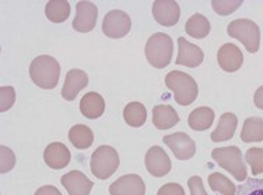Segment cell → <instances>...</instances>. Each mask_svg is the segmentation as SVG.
Here are the masks:
<instances>
[{
  "label": "cell",
  "instance_id": "cell-1",
  "mask_svg": "<svg viewBox=\"0 0 263 195\" xmlns=\"http://www.w3.org/2000/svg\"><path fill=\"white\" fill-rule=\"evenodd\" d=\"M30 77L32 82L42 90H53L59 82L61 66L52 56H38L30 66Z\"/></svg>",
  "mask_w": 263,
  "mask_h": 195
},
{
  "label": "cell",
  "instance_id": "cell-2",
  "mask_svg": "<svg viewBox=\"0 0 263 195\" xmlns=\"http://www.w3.org/2000/svg\"><path fill=\"white\" fill-rule=\"evenodd\" d=\"M165 85L168 86V90L174 92L175 102L181 106L192 105L199 94L196 81L193 80V77L182 71L174 70L168 73L165 77Z\"/></svg>",
  "mask_w": 263,
  "mask_h": 195
},
{
  "label": "cell",
  "instance_id": "cell-3",
  "mask_svg": "<svg viewBox=\"0 0 263 195\" xmlns=\"http://www.w3.org/2000/svg\"><path fill=\"white\" fill-rule=\"evenodd\" d=\"M146 57L147 61L156 67V69H164L170 64L174 53V42L171 36L162 32L153 34L146 44Z\"/></svg>",
  "mask_w": 263,
  "mask_h": 195
},
{
  "label": "cell",
  "instance_id": "cell-4",
  "mask_svg": "<svg viewBox=\"0 0 263 195\" xmlns=\"http://www.w3.org/2000/svg\"><path fill=\"white\" fill-rule=\"evenodd\" d=\"M212 158L220 167H223L235 177V180H247L248 170L242 160V152L238 146H224V148H216L213 149Z\"/></svg>",
  "mask_w": 263,
  "mask_h": 195
},
{
  "label": "cell",
  "instance_id": "cell-5",
  "mask_svg": "<svg viewBox=\"0 0 263 195\" xmlns=\"http://www.w3.org/2000/svg\"><path fill=\"white\" fill-rule=\"evenodd\" d=\"M90 167H91V173L97 179L106 180L119 167V155L112 146H98L96 152L91 155Z\"/></svg>",
  "mask_w": 263,
  "mask_h": 195
},
{
  "label": "cell",
  "instance_id": "cell-6",
  "mask_svg": "<svg viewBox=\"0 0 263 195\" xmlns=\"http://www.w3.org/2000/svg\"><path fill=\"white\" fill-rule=\"evenodd\" d=\"M227 32L231 38L242 42V45L247 48L248 52L251 53L258 52L259 44H260V31L253 21L247 20V18L231 21L228 24Z\"/></svg>",
  "mask_w": 263,
  "mask_h": 195
},
{
  "label": "cell",
  "instance_id": "cell-7",
  "mask_svg": "<svg viewBox=\"0 0 263 195\" xmlns=\"http://www.w3.org/2000/svg\"><path fill=\"white\" fill-rule=\"evenodd\" d=\"M130 17L122 10L109 11L102 21V32L112 39H119L126 36L130 31Z\"/></svg>",
  "mask_w": 263,
  "mask_h": 195
},
{
  "label": "cell",
  "instance_id": "cell-8",
  "mask_svg": "<svg viewBox=\"0 0 263 195\" xmlns=\"http://www.w3.org/2000/svg\"><path fill=\"white\" fill-rule=\"evenodd\" d=\"M164 144L172 150L174 156L179 160H187L196 154V144L195 141L185 133H175V134L165 135Z\"/></svg>",
  "mask_w": 263,
  "mask_h": 195
},
{
  "label": "cell",
  "instance_id": "cell-9",
  "mask_svg": "<svg viewBox=\"0 0 263 195\" xmlns=\"http://www.w3.org/2000/svg\"><path fill=\"white\" fill-rule=\"evenodd\" d=\"M98 9L91 2L81 0L76 5V18L73 20V28L77 32H90L96 28Z\"/></svg>",
  "mask_w": 263,
  "mask_h": 195
},
{
  "label": "cell",
  "instance_id": "cell-10",
  "mask_svg": "<svg viewBox=\"0 0 263 195\" xmlns=\"http://www.w3.org/2000/svg\"><path fill=\"white\" fill-rule=\"evenodd\" d=\"M153 17L160 25L172 27L179 21L181 9L174 0H156L153 3Z\"/></svg>",
  "mask_w": 263,
  "mask_h": 195
},
{
  "label": "cell",
  "instance_id": "cell-11",
  "mask_svg": "<svg viewBox=\"0 0 263 195\" xmlns=\"http://www.w3.org/2000/svg\"><path fill=\"white\" fill-rule=\"evenodd\" d=\"M146 167L154 177H164L171 170V160L161 146H152L146 154Z\"/></svg>",
  "mask_w": 263,
  "mask_h": 195
},
{
  "label": "cell",
  "instance_id": "cell-12",
  "mask_svg": "<svg viewBox=\"0 0 263 195\" xmlns=\"http://www.w3.org/2000/svg\"><path fill=\"white\" fill-rule=\"evenodd\" d=\"M111 195H144L146 185L142 177L137 175H126L114 181L109 187Z\"/></svg>",
  "mask_w": 263,
  "mask_h": 195
},
{
  "label": "cell",
  "instance_id": "cell-13",
  "mask_svg": "<svg viewBox=\"0 0 263 195\" xmlns=\"http://www.w3.org/2000/svg\"><path fill=\"white\" fill-rule=\"evenodd\" d=\"M203 59H204V55H203V50L199 46L193 45L182 36L178 39L177 64L195 69L197 66L202 64Z\"/></svg>",
  "mask_w": 263,
  "mask_h": 195
},
{
  "label": "cell",
  "instance_id": "cell-14",
  "mask_svg": "<svg viewBox=\"0 0 263 195\" xmlns=\"http://www.w3.org/2000/svg\"><path fill=\"white\" fill-rule=\"evenodd\" d=\"M61 183L67 190L69 195H90V191L94 185L84 173L79 170H71L62 176Z\"/></svg>",
  "mask_w": 263,
  "mask_h": 195
},
{
  "label": "cell",
  "instance_id": "cell-15",
  "mask_svg": "<svg viewBox=\"0 0 263 195\" xmlns=\"http://www.w3.org/2000/svg\"><path fill=\"white\" fill-rule=\"evenodd\" d=\"M218 66L227 73H234L241 69L243 63V56L241 49L234 44H226L217 52Z\"/></svg>",
  "mask_w": 263,
  "mask_h": 195
},
{
  "label": "cell",
  "instance_id": "cell-16",
  "mask_svg": "<svg viewBox=\"0 0 263 195\" xmlns=\"http://www.w3.org/2000/svg\"><path fill=\"white\" fill-rule=\"evenodd\" d=\"M88 84V75L83 70L71 69L67 71L65 85L62 88V96L66 100H74L81 90H84Z\"/></svg>",
  "mask_w": 263,
  "mask_h": 195
},
{
  "label": "cell",
  "instance_id": "cell-17",
  "mask_svg": "<svg viewBox=\"0 0 263 195\" xmlns=\"http://www.w3.org/2000/svg\"><path fill=\"white\" fill-rule=\"evenodd\" d=\"M70 150L62 142H52L46 146L44 152V160L51 169L61 170L63 167L69 165L70 162Z\"/></svg>",
  "mask_w": 263,
  "mask_h": 195
},
{
  "label": "cell",
  "instance_id": "cell-18",
  "mask_svg": "<svg viewBox=\"0 0 263 195\" xmlns=\"http://www.w3.org/2000/svg\"><path fill=\"white\" fill-rule=\"evenodd\" d=\"M80 112L86 119L94 120L104 115L105 100L97 92H88L80 100Z\"/></svg>",
  "mask_w": 263,
  "mask_h": 195
},
{
  "label": "cell",
  "instance_id": "cell-19",
  "mask_svg": "<svg viewBox=\"0 0 263 195\" xmlns=\"http://www.w3.org/2000/svg\"><path fill=\"white\" fill-rule=\"evenodd\" d=\"M179 123V116L170 105H158L153 107V124L158 130H170Z\"/></svg>",
  "mask_w": 263,
  "mask_h": 195
},
{
  "label": "cell",
  "instance_id": "cell-20",
  "mask_svg": "<svg viewBox=\"0 0 263 195\" xmlns=\"http://www.w3.org/2000/svg\"><path fill=\"white\" fill-rule=\"evenodd\" d=\"M238 119L234 113H224L220 117L217 128L212 133L213 142H223V141L231 140L237 130Z\"/></svg>",
  "mask_w": 263,
  "mask_h": 195
},
{
  "label": "cell",
  "instance_id": "cell-21",
  "mask_svg": "<svg viewBox=\"0 0 263 195\" xmlns=\"http://www.w3.org/2000/svg\"><path fill=\"white\" fill-rule=\"evenodd\" d=\"M69 141L77 149H87L94 142V134L90 130V127L84 124H76L69 131Z\"/></svg>",
  "mask_w": 263,
  "mask_h": 195
},
{
  "label": "cell",
  "instance_id": "cell-22",
  "mask_svg": "<svg viewBox=\"0 0 263 195\" xmlns=\"http://www.w3.org/2000/svg\"><path fill=\"white\" fill-rule=\"evenodd\" d=\"M214 121V112L210 107H197L189 115L187 123L195 131H204L210 128Z\"/></svg>",
  "mask_w": 263,
  "mask_h": 195
},
{
  "label": "cell",
  "instance_id": "cell-23",
  "mask_svg": "<svg viewBox=\"0 0 263 195\" xmlns=\"http://www.w3.org/2000/svg\"><path fill=\"white\" fill-rule=\"evenodd\" d=\"M241 140L243 142H260L263 141V119L260 117H249L243 121Z\"/></svg>",
  "mask_w": 263,
  "mask_h": 195
},
{
  "label": "cell",
  "instance_id": "cell-24",
  "mask_svg": "<svg viewBox=\"0 0 263 195\" xmlns=\"http://www.w3.org/2000/svg\"><path fill=\"white\" fill-rule=\"evenodd\" d=\"M45 14L52 23H65L70 15V5L66 0H51L46 3Z\"/></svg>",
  "mask_w": 263,
  "mask_h": 195
},
{
  "label": "cell",
  "instance_id": "cell-25",
  "mask_svg": "<svg viewBox=\"0 0 263 195\" xmlns=\"http://www.w3.org/2000/svg\"><path fill=\"white\" fill-rule=\"evenodd\" d=\"M185 31L187 35H191L195 39H203L210 32V23L202 14H193L185 24Z\"/></svg>",
  "mask_w": 263,
  "mask_h": 195
},
{
  "label": "cell",
  "instance_id": "cell-26",
  "mask_svg": "<svg viewBox=\"0 0 263 195\" xmlns=\"http://www.w3.org/2000/svg\"><path fill=\"white\" fill-rule=\"evenodd\" d=\"M123 119L130 127H142L147 119L146 107L140 102H130L123 109Z\"/></svg>",
  "mask_w": 263,
  "mask_h": 195
},
{
  "label": "cell",
  "instance_id": "cell-27",
  "mask_svg": "<svg viewBox=\"0 0 263 195\" xmlns=\"http://www.w3.org/2000/svg\"><path fill=\"white\" fill-rule=\"evenodd\" d=\"M209 185L213 191L221 195H235V184L221 173H212L209 176Z\"/></svg>",
  "mask_w": 263,
  "mask_h": 195
},
{
  "label": "cell",
  "instance_id": "cell-28",
  "mask_svg": "<svg viewBox=\"0 0 263 195\" xmlns=\"http://www.w3.org/2000/svg\"><path fill=\"white\" fill-rule=\"evenodd\" d=\"M245 160L251 166L253 175L263 173V148H251L247 150Z\"/></svg>",
  "mask_w": 263,
  "mask_h": 195
},
{
  "label": "cell",
  "instance_id": "cell-29",
  "mask_svg": "<svg viewBox=\"0 0 263 195\" xmlns=\"http://www.w3.org/2000/svg\"><path fill=\"white\" fill-rule=\"evenodd\" d=\"M235 195H263V179H247L243 184L238 185Z\"/></svg>",
  "mask_w": 263,
  "mask_h": 195
},
{
  "label": "cell",
  "instance_id": "cell-30",
  "mask_svg": "<svg viewBox=\"0 0 263 195\" xmlns=\"http://www.w3.org/2000/svg\"><path fill=\"white\" fill-rule=\"evenodd\" d=\"M242 5V0H213V10L220 15H230Z\"/></svg>",
  "mask_w": 263,
  "mask_h": 195
},
{
  "label": "cell",
  "instance_id": "cell-31",
  "mask_svg": "<svg viewBox=\"0 0 263 195\" xmlns=\"http://www.w3.org/2000/svg\"><path fill=\"white\" fill-rule=\"evenodd\" d=\"M0 171L2 173H7V171H10L13 167H14L15 163V156L13 154V150L9 149L7 146L2 145L0 146Z\"/></svg>",
  "mask_w": 263,
  "mask_h": 195
},
{
  "label": "cell",
  "instance_id": "cell-32",
  "mask_svg": "<svg viewBox=\"0 0 263 195\" xmlns=\"http://www.w3.org/2000/svg\"><path fill=\"white\" fill-rule=\"evenodd\" d=\"M15 100V91L13 86H2L0 88V110L6 112L13 106Z\"/></svg>",
  "mask_w": 263,
  "mask_h": 195
},
{
  "label": "cell",
  "instance_id": "cell-33",
  "mask_svg": "<svg viewBox=\"0 0 263 195\" xmlns=\"http://www.w3.org/2000/svg\"><path fill=\"white\" fill-rule=\"evenodd\" d=\"M187 185H189V190H191V195H208L204 187H203L202 177H199V176L191 177L187 180Z\"/></svg>",
  "mask_w": 263,
  "mask_h": 195
},
{
  "label": "cell",
  "instance_id": "cell-34",
  "mask_svg": "<svg viewBox=\"0 0 263 195\" xmlns=\"http://www.w3.org/2000/svg\"><path fill=\"white\" fill-rule=\"evenodd\" d=\"M157 195H185V191L178 183H167L158 190Z\"/></svg>",
  "mask_w": 263,
  "mask_h": 195
},
{
  "label": "cell",
  "instance_id": "cell-35",
  "mask_svg": "<svg viewBox=\"0 0 263 195\" xmlns=\"http://www.w3.org/2000/svg\"><path fill=\"white\" fill-rule=\"evenodd\" d=\"M35 195H62V194H61V191L58 190L56 187H53V185H44V187H41V188L36 190Z\"/></svg>",
  "mask_w": 263,
  "mask_h": 195
},
{
  "label": "cell",
  "instance_id": "cell-36",
  "mask_svg": "<svg viewBox=\"0 0 263 195\" xmlns=\"http://www.w3.org/2000/svg\"><path fill=\"white\" fill-rule=\"evenodd\" d=\"M253 100H255V105H256V107L263 110V85L256 90L255 96H253Z\"/></svg>",
  "mask_w": 263,
  "mask_h": 195
}]
</instances>
